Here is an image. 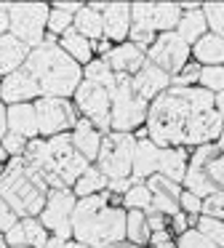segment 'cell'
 Instances as JSON below:
<instances>
[{"mask_svg":"<svg viewBox=\"0 0 224 248\" xmlns=\"http://www.w3.org/2000/svg\"><path fill=\"white\" fill-rule=\"evenodd\" d=\"M203 216L224 221V189H219V192L208 195V198L203 200Z\"/></svg>","mask_w":224,"mask_h":248,"instance_id":"obj_39","label":"cell"},{"mask_svg":"<svg viewBox=\"0 0 224 248\" xmlns=\"http://www.w3.org/2000/svg\"><path fill=\"white\" fill-rule=\"evenodd\" d=\"M78 198H75L72 189H51L46 200V208L37 216L40 224L51 232L53 237H62V240H72V214Z\"/></svg>","mask_w":224,"mask_h":248,"instance_id":"obj_11","label":"cell"},{"mask_svg":"<svg viewBox=\"0 0 224 248\" xmlns=\"http://www.w3.org/2000/svg\"><path fill=\"white\" fill-rule=\"evenodd\" d=\"M37 99H43V88L27 67L11 72L8 78L0 80V102L8 104V107H14V104H35Z\"/></svg>","mask_w":224,"mask_h":248,"instance_id":"obj_14","label":"cell"},{"mask_svg":"<svg viewBox=\"0 0 224 248\" xmlns=\"http://www.w3.org/2000/svg\"><path fill=\"white\" fill-rule=\"evenodd\" d=\"M21 227H24L27 246H32V248H46L48 246L51 232L40 224V219H21Z\"/></svg>","mask_w":224,"mask_h":248,"instance_id":"obj_32","label":"cell"},{"mask_svg":"<svg viewBox=\"0 0 224 248\" xmlns=\"http://www.w3.org/2000/svg\"><path fill=\"white\" fill-rule=\"evenodd\" d=\"M11 32V19H8V3H0V38Z\"/></svg>","mask_w":224,"mask_h":248,"instance_id":"obj_48","label":"cell"},{"mask_svg":"<svg viewBox=\"0 0 224 248\" xmlns=\"http://www.w3.org/2000/svg\"><path fill=\"white\" fill-rule=\"evenodd\" d=\"M19 221L21 219L14 214V208H11V205L0 198V235H5V232H8L14 224H19Z\"/></svg>","mask_w":224,"mask_h":248,"instance_id":"obj_42","label":"cell"},{"mask_svg":"<svg viewBox=\"0 0 224 248\" xmlns=\"http://www.w3.org/2000/svg\"><path fill=\"white\" fill-rule=\"evenodd\" d=\"M78 115L96 125L101 134L112 131V91L104 86H96L91 80H83L72 96Z\"/></svg>","mask_w":224,"mask_h":248,"instance_id":"obj_9","label":"cell"},{"mask_svg":"<svg viewBox=\"0 0 224 248\" xmlns=\"http://www.w3.org/2000/svg\"><path fill=\"white\" fill-rule=\"evenodd\" d=\"M133 78L117 75L115 88H112V131L120 134H133L136 128L147 125L149 102H144L133 91Z\"/></svg>","mask_w":224,"mask_h":248,"instance_id":"obj_6","label":"cell"},{"mask_svg":"<svg viewBox=\"0 0 224 248\" xmlns=\"http://www.w3.org/2000/svg\"><path fill=\"white\" fill-rule=\"evenodd\" d=\"M5 134H8V104L0 102V141L5 139Z\"/></svg>","mask_w":224,"mask_h":248,"instance_id":"obj_50","label":"cell"},{"mask_svg":"<svg viewBox=\"0 0 224 248\" xmlns=\"http://www.w3.org/2000/svg\"><path fill=\"white\" fill-rule=\"evenodd\" d=\"M112 248H142V246H133V243H117V246H112Z\"/></svg>","mask_w":224,"mask_h":248,"instance_id":"obj_54","label":"cell"},{"mask_svg":"<svg viewBox=\"0 0 224 248\" xmlns=\"http://www.w3.org/2000/svg\"><path fill=\"white\" fill-rule=\"evenodd\" d=\"M8 134H16L27 141L40 139V123H37L35 104H14V107H8Z\"/></svg>","mask_w":224,"mask_h":248,"instance_id":"obj_20","label":"cell"},{"mask_svg":"<svg viewBox=\"0 0 224 248\" xmlns=\"http://www.w3.org/2000/svg\"><path fill=\"white\" fill-rule=\"evenodd\" d=\"M107 64L112 67V72H115V75L133 78L144 64H147V51H142L139 46H133L131 40H128V43H120V46H115V48L110 51Z\"/></svg>","mask_w":224,"mask_h":248,"instance_id":"obj_19","label":"cell"},{"mask_svg":"<svg viewBox=\"0 0 224 248\" xmlns=\"http://www.w3.org/2000/svg\"><path fill=\"white\" fill-rule=\"evenodd\" d=\"M149 224H147V214L144 211H128V227H126V240L133 246H149Z\"/></svg>","mask_w":224,"mask_h":248,"instance_id":"obj_29","label":"cell"},{"mask_svg":"<svg viewBox=\"0 0 224 248\" xmlns=\"http://www.w3.org/2000/svg\"><path fill=\"white\" fill-rule=\"evenodd\" d=\"M181 14H184L181 3H131L133 27L155 35L174 32L179 27Z\"/></svg>","mask_w":224,"mask_h":248,"instance_id":"obj_12","label":"cell"},{"mask_svg":"<svg viewBox=\"0 0 224 248\" xmlns=\"http://www.w3.org/2000/svg\"><path fill=\"white\" fill-rule=\"evenodd\" d=\"M59 46H62L64 51H67L69 56H72L75 62H78L80 67L91 64L94 62V43H91L88 38H83V35L78 32V30H69V32H64L62 38H59Z\"/></svg>","mask_w":224,"mask_h":248,"instance_id":"obj_26","label":"cell"},{"mask_svg":"<svg viewBox=\"0 0 224 248\" xmlns=\"http://www.w3.org/2000/svg\"><path fill=\"white\" fill-rule=\"evenodd\" d=\"M200 72H203V67L197 64V62H190L184 70L176 72V75L171 78V86H176V88H192L195 83H200Z\"/></svg>","mask_w":224,"mask_h":248,"instance_id":"obj_37","label":"cell"},{"mask_svg":"<svg viewBox=\"0 0 224 248\" xmlns=\"http://www.w3.org/2000/svg\"><path fill=\"white\" fill-rule=\"evenodd\" d=\"M187 166H190V155H187V147H165L160 152V168L158 173L171 182L181 184L187 176Z\"/></svg>","mask_w":224,"mask_h":248,"instance_id":"obj_24","label":"cell"},{"mask_svg":"<svg viewBox=\"0 0 224 248\" xmlns=\"http://www.w3.org/2000/svg\"><path fill=\"white\" fill-rule=\"evenodd\" d=\"M5 243H8V248H16V246H27V237H24V227H21V221L19 224H14L8 232H5Z\"/></svg>","mask_w":224,"mask_h":248,"instance_id":"obj_45","label":"cell"},{"mask_svg":"<svg viewBox=\"0 0 224 248\" xmlns=\"http://www.w3.org/2000/svg\"><path fill=\"white\" fill-rule=\"evenodd\" d=\"M37 109V123H40V136L51 139V136L72 134L78 125L80 115L72 99H59V96H43L35 102Z\"/></svg>","mask_w":224,"mask_h":248,"instance_id":"obj_10","label":"cell"},{"mask_svg":"<svg viewBox=\"0 0 224 248\" xmlns=\"http://www.w3.org/2000/svg\"><path fill=\"white\" fill-rule=\"evenodd\" d=\"M104 19V40L110 43H128V35L133 30V16H131V3H107L101 11Z\"/></svg>","mask_w":224,"mask_h":248,"instance_id":"obj_16","label":"cell"},{"mask_svg":"<svg viewBox=\"0 0 224 248\" xmlns=\"http://www.w3.org/2000/svg\"><path fill=\"white\" fill-rule=\"evenodd\" d=\"M16 248H32V246H16Z\"/></svg>","mask_w":224,"mask_h":248,"instance_id":"obj_57","label":"cell"},{"mask_svg":"<svg viewBox=\"0 0 224 248\" xmlns=\"http://www.w3.org/2000/svg\"><path fill=\"white\" fill-rule=\"evenodd\" d=\"M83 6H85V3H69V0L64 3V0H59V3H53L51 8H59V11H67V14H72V16H78Z\"/></svg>","mask_w":224,"mask_h":248,"instance_id":"obj_49","label":"cell"},{"mask_svg":"<svg viewBox=\"0 0 224 248\" xmlns=\"http://www.w3.org/2000/svg\"><path fill=\"white\" fill-rule=\"evenodd\" d=\"M144 184H147L149 192H152V208L155 211H160L163 216H176L181 211L179 200H181V192H184L181 184L171 182V179L160 176V173L149 176Z\"/></svg>","mask_w":224,"mask_h":248,"instance_id":"obj_15","label":"cell"},{"mask_svg":"<svg viewBox=\"0 0 224 248\" xmlns=\"http://www.w3.org/2000/svg\"><path fill=\"white\" fill-rule=\"evenodd\" d=\"M83 80H91V83H96V86H104L112 91L117 75L112 72V67L107 64V59H94L91 64L83 67Z\"/></svg>","mask_w":224,"mask_h":248,"instance_id":"obj_30","label":"cell"},{"mask_svg":"<svg viewBox=\"0 0 224 248\" xmlns=\"http://www.w3.org/2000/svg\"><path fill=\"white\" fill-rule=\"evenodd\" d=\"M160 147L149 139L147 128L136 136V155H133V179L139 184H144L149 176H155L160 168Z\"/></svg>","mask_w":224,"mask_h":248,"instance_id":"obj_18","label":"cell"},{"mask_svg":"<svg viewBox=\"0 0 224 248\" xmlns=\"http://www.w3.org/2000/svg\"><path fill=\"white\" fill-rule=\"evenodd\" d=\"M133 155H136V136L110 131L101 141L99 157L94 166L104 173L107 179H131L133 176Z\"/></svg>","mask_w":224,"mask_h":248,"instance_id":"obj_7","label":"cell"},{"mask_svg":"<svg viewBox=\"0 0 224 248\" xmlns=\"http://www.w3.org/2000/svg\"><path fill=\"white\" fill-rule=\"evenodd\" d=\"M75 30H78L83 38H88L91 43L104 40V19H101V11H94V8L85 3V6L80 8V14L75 16Z\"/></svg>","mask_w":224,"mask_h":248,"instance_id":"obj_27","label":"cell"},{"mask_svg":"<svg viewBox=\"0 0 224 248\" xmlns=\"http://www.w3.org/2000/svg\"><path fill=\"white\" fill-rule=\"evenodd\" d=\"M0 144H3V150L8 152V157H21L27 152V144H30V141L21 139V136H16V134H5V139L0 141Z\"/></svg>","mask_w":224,"mask_h":248,"instance_id":"obj_41","label":"cell"},{"mask_svg":"<svg viewBox=\"0 0 224 248\" xmlns=\"http://www.w3.org/2000/svg\"><path fill=\"white\" fill-rule=\"evenodd\" d=\"M128 211L123 208V198L110 192L78 200L72 214V240L85 243L91 248H112L126 243Z\"/></svg>","mask_w":224,"mask_h":248,"instance_id":"obj_2","label":"cell"},{"mask_svg":"<svg viewBox=\"0 0 224 248\" xmlns=\"http://www.w3.org/2000/svg\"><path fill=\"white\" fill-rule=\"evenodd\" d=\"M62 248H91V246H85V243H78V240H67Z\"/></svg>","mask_w":224,"mask_h":248,"instance_id":"obj_52","label":"cell"},{"mask_svg":"<svg viewBox=\"0 0 224 248\" xmlns=\"http://www.w3.org/2000/svg\"><path fill=\"white\" fill-rule=\"evenodd\" d=\"M216 144H219V147H222V152H224V134H222V139H219V141H216Z\"/></svg>","mask_w":224,"mask_h":248,"instance_id":"obj_56","label":"cell"},{"mask_svg":"<svg viewBox=\"0 0 224 248\" xmlns=\"http://www.w3.org/2000/svg\"><path fill=\"white\" fill-rule=\"evenodd\" d=\"M21 157H27L37 168V173L46 179L51 189H72L75 182L88 171V166H94L75 150L69 134L51 136V139H43V136L32 139Z\"/></svg>","mask_w":224,"mask_h":248,"instance_id":"obj_3","label":"cell"},{"mask_svg":"<svg viewBox=\"0 0 224 248\" xmlns=\"http://www.w3.org/2000/svg\"><path fill=\"white\" fill-rule=\"evenodd\" d=\"M72 144H75V150L80 152V155L85 157V160H91V163H96V157H99V150H101V141H104V136L107 134H101L99 128H96L91 120H85V118H80L78 120V125L72 128Z\"/></svg>","mask_w":224,"mask_h":248,"instance_id":"obj_22","label":"cell"},{"mask_svg":"<svg viewBox=\"0 0 224 248\" xmlns=\"http://www.w3.org/2000/svg\"><path fill=\"white\" fill-rule=\"evenodd\" d=\"M131 83H133V91H136L144 102L152 104L160 93H165L171 88V75H168V72H163L160 67H155L152 62L147 59V64L133 75Z\"/></svg>","mask_w":224,"mask_h":248,"instance_id":"obj_17","label":"cell"},{"mask_svg":"<svg viewBox=\"0 0 224 248\" xmlns=\"http://www.w3.org/2000/svg\"><path fill=\"white\" fill-rule=\"evenodd\" d=\"M133 184H139L133 176H131V179H112V182H110V187H107V192H110V195H115V198H123V195H126L128 189L133 187Z\"/></svg>","mask_w":224,"mask_h":248,"instance_id":"obj_44","label":"cell"},{"mask_svg":"<svg viewBox=\"0 0 224 248\" xmlns=\"http://www.w3.org/2000/svg\"><path fill=\"white\" fill-rule=\"evenodd\" d=\"M192 56L200 67H224V38L208 32L192 46Z\"/></svg>","mask_w":224,"mask_h":248,"instance_id":"obj_25","label":"cell"},{"mask_svg":"<svg viewBox=\"0 0 224 248\" xmlns=\"http://www.w3.org/2000/svg\"><path fill=\"white\" fill-rule=\"evenodd\" d=\"M176 248H219V246L211 243L203 232H197L195 227H192V230L184 232V235L176 237Z\"/></svg>","mask_w":224,"mask_h":248,"instance_id":"obj_38","label":"cell"},{"mask_svg":"<svg viewBox=\"0 0 224 248\" xmlns=\"http://www.w3.org/2000/svg\"><path fill=\"white\" fill-rule=\"evenodd\" d=\"M30 46H24L16 35H3L0 38V80L3 78H8L11 72L21 70V67L27 64V59H30Z\"/></svg>","mask_w":224,"mask_h":248,"instance_id":"obj_21","label":"cell"},{"mask_svg":"<svg viewBox=\"0 0 224 248\" xmlns=\"http://www.w3.org/2000/svg\"><path fill=\"white\" fill-rule=\"evenodd\" d=\"M216 112L222 115V120H224V93H216Z\"/></svg>","mask_w":224,"mask_h":248,"instance_id":"obj_51","label":"cell"},{"mask_svg":"<svg viewBox=\"0 0 224 248\" xmlns=\"http://www.w3.org/2000/svg\"><path fill=\"white\" fill-rule=\"evenodd\" d=\"M190 56H192V46L187 43L176 30L174 32L158 35V40L152 43V48L147 51V59L152 62L155 67H160L163 72H168L171 78L190 64Z\"/></svg>","mask_w":224,"mask_h":248,"instance_id":"obj_13","label":"cell"},{"mask_svg":"<svg viewBox=\"0 0 224 248\" xmlns=\"http://www.w3.org/2000/svg\"><path fill=\"white\" fill-rule=\"evenodd\" d=\"M0 248H8V243H5V237L0 235Z\"/></svg>","mask_w":224,"mask_h":248,"instance_id":"obj_55","label":"cell"},{"mask_svg":"<svg viewBox=\"0 0 224 248\" xmlns=\"http://www.w3.org/2000/svg\"><path fill=\"white\" fill-rule=\"evenodd\" d=\"M149 248H176L174 232H171V230L152 232V237H149Z\"/></svg>","mask_w":224,"mask_h":248,"instance_id":"obj_43","label":"cell"},{"mask_svg":"<svg viewBox=\"0 0 224 248\" xmlns=\"http://www.w3.org/2000/svg\"><path fill=\"white\" fill-rule=\"evenodd\" d=\"M48 14L51 6L46 3H8L11 35H16L30 48L43 46L48 38Z\"/></svg>","mask_w":224,"mask_h":248,"instance_id":"obj_8","label":"cell"},{"mask_svg":"<svg viewBox=\"0 0 224 248\" xmlns=\"http://www.w3.org/2000/svg\"><path fill=\"white\" fill-rule=\"evenodd\" d=\"M147 134L160 150L165 147H206L224 134V120L216 112V96L200 86L160 93L147 112Z\"/></svg>","mask_w":224,"mask_h":248,"instance_id":"obj_1","label":"cell"},{"mask_svg":"<svg viewBox=\"0 0 224 248\" xmlns=\"http://www.w3.org/2000/svg\"><path fill=\"white\" fill-rule=\"evenodd\" d=\"M123 208L126 211H152V192L147 184H133L126 195H123Z\"/></svg>","mask_w":224,"mask_h":248,"instance_id":"obj_31","label":"cell"},{"mask_svg":"<svg viewBox=\"0 0 224 248\" xmlns=\"http://www.w3.org/2000/svg\"><path fill=\"white\" fill-rule=\"evenodd\" d=\"M179 205H181V214H187V216H200L203 214V198H197L195 192H181V200H179Z\"/></svg>","mask_w":224,"mask_h":248,"instance_id":"obj_40","label":"cell"},{"mask_svg":"<svg viewBox=\"0 0 224 248\" xmlns=\"http://www.w3.org/2000/svg\"><path fill=\"white\" fill-rule=\"evenodd\" d=\"M203 14L208 19V30L219 38H224V3H206Z\"/></svg>","mask_w":224,"mask_h":248,"instance_id":"obj_36","label":"cell"},{"mask_svg":"<svg viewBox=\"0 0 224 248\" xmlns=\"http://www.w3.org/2000/svg\"><path fill=\"white\" fill-rule=\"evenodd\" d=\"M195 230L203 232V235H206L211 243H216L219 248H224V221L200 214V216H197V221H195Z\"/></svg>","mask_w":224,"mask_h":248,"instance_id":"obj_33","label":"cell"},{"mask_svg":"<svg viewBox=\"0 0 224 248\" xmlns=\"http://www.w3.org/2000/svg\"><path fill=\"white\" fill-rule=\"evenodd\" d=\"M171 232H179V235H184L187 230H192V224H190V216L187 214H176V216H171V227H168Z\"/></svg>","mask_w":224,"mask_h":248,"instance_id":"obj_47","label":"cell"},{"mask_svg":"<svg viewBox=\"0 0 224 248\" xmlns=\"http://www.w3.org/2000/svg\"><path fill=\"white\" fill-rule=\"evenodd\" d=\"M8 160H11L8 152H5V150H3V144H0V166H8Z\"/></svg>","mask_w":224,"mask_h":248,"instance_id":"obj_53","label":"cell"},{"mask_svg":"<svg viewBox=\"0 0 224 248\" xmlns=\"http://www.w3.org/2000/svg\"><path fill=\"white\" fill-rule=\"evenodd\" d=\"M107 187H110V179H107L96 166H88V171L75 182L72 192H75V198H78V200H83V198H94V195L107 192Z\"/></svg>","mask_w":224,"mask_h":248,"instance_id":"obj_28","label":"cell"},{"mask_svg":"<svg viewBox=\"0 0 224 248\" xmlns=\"http://www.w3.org/2000/svg\"><path fill=\"white\" fill-rule=\"evenodd\" d=\"M147 224H149V232H160V230H168V221L160 211H147Z\"/></svg>","mask_w":224,"mask_h":248,"instance_id":"obj_46","label":"cell"},{"mask_svg":"<svg viewBox=\"0 0 224 248\" xmlns=\"http://www.w3.org/2000/svg\"><path fill=\"white\" fill-rule=\"evenodd\" d=\"M24 67L40 83L43 96L69 99L83 83V67L59 46V38H51V35L43 46L30 51V59Z\"/></svg>","mask_w":224,"mask_h":248,"instance_id":"obj_4","label":"cell"},{"mask_svg":"<svg viewBox=\"0 0 224 248\" xmlns=\"http://www.w3.org/2000/svg\"><path fill=\"white\" fill-rule=\"evenodd\" d=\"M51 187L27 157H11L0 173V198L19 219H37L46 208Z\"/></svg>","mask_w":224,"mask_h":248,"instance_id":"obj_5","label":"cell"},{"mask_svg":"<svg viewBox=\"0 0 224 248\" xmlns=\"http://www.w3.org/2000/svg\"><path fill=\"white\" fill-rule=\"evenodd\" d=\"M75 30V16L67 11H59V8H51L48 14V35L51 38H62L64 32Z\"/></svg>","mask_w":224,"mask_h":248,"instance_id":"obj_34","label":"cell"},{"mask_svg":"<svg viewBox=\"0 0 224 248\" xmlns=\"http://www.w3.org/2000/svg\"><path fill=\"white\" fill-rule=\"evenodd\" d=\"M181 8H184V14H181V19H179L176 32H179L190 46H195L203 35L211 32V30H208V19H206V14H203V6H197V3H181Z\"/></svg>","mask_w":224,"mask_h":248,"instance_id":"obj_23","label":"cell"},{"mask_svg":"<svg viewBox=\"0 0 224 248\" xmlns=\"http://www.w3.org/2000/svg\"><path fill=\"white\" fill-rule=\"evenodd\" d=\"M200 88L216 93H224V67H203L200 72Z\"/></svg>","mask_w":224,"mask_h":248,"instance_id":"obj_35","label":"cell"}]
</instances>
